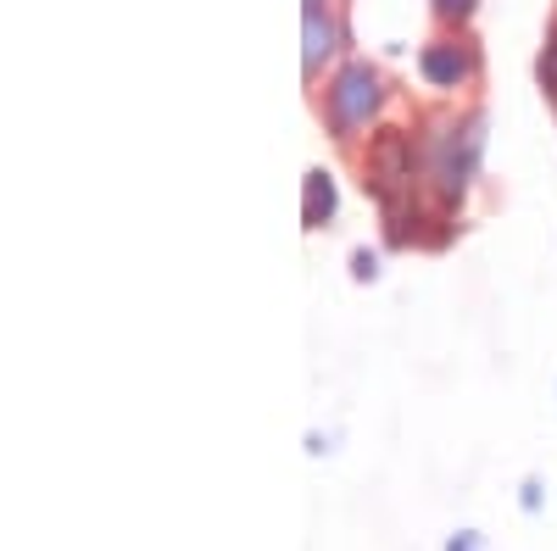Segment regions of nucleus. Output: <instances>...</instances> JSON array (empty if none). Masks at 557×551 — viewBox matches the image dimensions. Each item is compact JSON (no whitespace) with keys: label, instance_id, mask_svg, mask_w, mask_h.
I'll list each match as a JSON object with an SVG mask.
<instances>
[{"label":"nucleus","instance_id":"423d86ee","mask_svg":"<svg viewBox=\"0 0 557 551\" xmlns=\"http://www.w3.org/2000/svg\"><path fill=\"white\" fill-rule=\"evenodd\" d=\"M441 28H469L474 23V0H435Z\"/></svg>","mask_w":557,"mask_h":551},{"label":"nucleus","instance_id":"f257e3e1","mask_svg":"<svg viewBox=\"0 0 557 551\" xmlns=\"http://www.w3.org/2000/svg\"><path fill=\"white\" fill-rule=\"evenodd\" d=\"M385 107H391V78L362 57H346L318 89V117L330 128V140L346 151H357L385 123Z\"/></svg>","mask_w":557,"mask_h":551},{"label":"nucleus","instance_id":"20e7f679","mask_svg":"<svg viewBox=\"0 0 557 551\" xmlns=\"http://www.w3.org/2000/svg\"><path fill=\"white\" fill-rule=\"evenodd\" d=\"M346 51V23L335 7H307V84L318 89L323 67H335V57Z\"/></svg>","mask_w":557,"mask_h":551},{"label":"nucleus","instance_id":"7ed1b4c3","mask_svg":"<svg viewBox=\"0 0 557 551\" xmlns=\"http://www.w3.org/2000/svg\"><path fill=\"white\" fill-rule=\"evenodd\" d=\"M418 73L441 96H457L480 78V45L469 39V28H441L424 51H418Z\"/></svg>","mask_w":557,"mask_h":551},{"label":"nucleus","instance_id":"f03ea898","mask_svg":"<svg viewBox=\"0 0 557 551\" xmlns=\"http://www.w3.org/2000/svg\"><path fill=\"white\" fill-rule=\"evenodd\" d=\"M357 173H362V190L374 196L380 206L418 190L424 173H418V140L412 128H396V123H380L368 140L357 146Z\"/></svg>","mask_w":557,"mask_h":551},{"label":"nucleus","instance_id":"0eeeda50","mask_svg":"<svg viewBox=\"0 0 557 551\" xmlns=\"http://www.w3.org/2000/svg\"><path fill=\"white\" fill-rule=\"evenodd\" d=\"M541 89L557 101V23H552V34H546V51H541Z\"/></svg>","mask_w":557,"mask_h":551},{"label":"nucleus","instance_id":"39448f33","mask_svg":"<svg viewBox=\"0 0 557 551\" xmlns=\"http://www.w3.org/2000/svg\"><path fill=\"white\" fill-rule=\"evenodd\" d=\"M301 217H307V228H323V223L335 217V184H330V173H323V167L307 173V206H301Z\"/></svg>","mask_w":557,"mask_h":551}]
</instances>
